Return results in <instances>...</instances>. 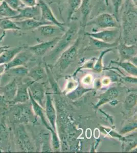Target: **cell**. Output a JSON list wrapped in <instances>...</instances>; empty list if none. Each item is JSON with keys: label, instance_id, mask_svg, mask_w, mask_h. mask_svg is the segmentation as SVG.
<instances>
[{"label": "cell", "instance_id": "1", "mask_svg": "<svg viewBox=\"0 0 137 153\" xmlns=\"http://www.w3.org/2000/svg\"><path fill=\"white\" fill-rule=\"evenodd\" d=\"M120 29L123 37L130 39V37L137 38V6L132 0H124L122 6Z\"/></svg>", "mask_w": 137, "mask_h": 153}, {"label": "cell", "instance_id": "2", "mask_svg": "<svg viewBox=\"0 0 137 153\" xmlns=\"http://www.w3.org/2000/svg\"><path fill=\"white\" fill-rule=\"evenodd\" d=\"M79 25L76 23H72L70 25L61 36L60 37L54 49L52 51L50 55L51 59H56L58 56L61 55L63 52L71 45L76 39V37L79 29Z\"/></svg>", "mask_w": 137, "mask_h": 153}, {"label": "cell", "instance_id": "3", "mask_svg": "<svg viewBox=\"0 0 137 153\" xmlns=\"http://www.w3.org/2000/svg\"><path fill=\"white\" fill-rule=\"evenodd\" d=\"M89 26H93L92 32H94L108 29L120 28V22L113 14L104 12L88 21L86 27Z\"/></svg>", "mask_w": 137, "mask_h": 153}, {"label": "cell", "instance_id": "4", "mask_svg": "<svg viewBox=\"0 0 137 153\" xmlns=\"http://www.w3.org/2000/svg\"><path fill=\"white\" fill-rule=\"evenodd\" d=\"M84 34L85 36L91 37L107 43L112 44L119 40L121 31L120 28H114L101 30L92 32H86Z\"/></svg>", "mask_w": 137, "mask_h": 153}, {"label": "cell", "instance_id": "5", "mask_svg": "<svg viewBox=\"0 0 137 153\" xmlns=\"http://www.w3.org/2000/svg\"><path fill=\"white\" fill-rule=\"evenodd\" d=\"M14 135L17 148L24 152H33V146L22 124H19L14 129Z\"/></svg>", "mask_w": 137, "mask_h": 153}, {"label": "cell", "instance_id": "6", "mask_svg": "<svg viewBox=\"0 0 137 153\" xmlns=\"http://www.w3.org/2000/svg\"><path fill=\"white\" fill-rule=\"evenodd\" d=\"M38 5L40 8V21L55 25L66 31L67 29L65 28V24L57 19L51 7L45 1L43 0H38Z\"/></svg>", "mask_w": 137, "mask_h": 153}, {"label": "cell", "instance_id": "7", "mask_svg": "<svg viewBox=\"0 0 137 153\" xmlns=\"http://www.w3.org/2000/svg\"><path fill=\"white\" fill-rule=\"evenodd\" d=\"M80 42V38L77 37L71 45L61 53L58 61L61 70H65L66 68L74 60L78 52Z\"/></svg>", "mask_w": 137, "mask_h": 153}, {"label": "cell", "instance_id": "8", "mask_svg": "<svg viewBox=\"0 0 137 153\" xmlns=\"http://www.w3.org/2000/svg\"><path fill=\"white\" fill-rule=\"evenodd\" d=\"M23 104L11 105L13 107L11 108L14 120L19 124L28 123L31 116V110L28 105Z\"/></svg>", "mask_w": 137, "mask_h": 153}, {"label": "cell", "instance_id": "9", "mask_svg": "<svg viewBox=\"0 0 137 153\" xmlns=\"http://www.w3.org/2000/svg\"><path fill=\"white\" fill-rule=\"evenodd\" d=\"M18 11V14L11 19L14 21L30 19H40V11L38 5L34 7H24Z\"/></svg>", "mask_w": 137, "mask_h": 153}, {"label": "cell", "instance_id": "10", "mask_svg": "<svg viewBox=\"0 0 137 153\" xmlns=\"http://www.w3.org/2000/svg\"><path fill=\"white\" fill-rule=\"evenodd\" d=\"M60 36H56L50 40L43 42L40 44L29 47V50L34 55L37 56H43L50 49L55 47L57 42H58Z\"/></svg>", "mask_w": 137, "mask_h": 153}, {"label": "cell", "instance_id": "11", "mask_svg": "<svg viewBox=\"0 0 137 153\" xmlns=\"http://www.w3.org/2000/svg\"><path fill=\"white\" fill-rule=\"evenodd\" d=\"M28 81L26 83L18 84L17 91L16 93V96L14 99L10 102V104L13 105L16 104H23L26 103L30 99L29 94L28 92V86L29 84L32 81Z\"/></svg>", "mask_w": 137, "mask_h": 153}, {"label": "cell", "instance_id": "12", "mask_svg": "<svg viewBox=\"0 0 137 153\" xmlns=\"http://www.w3.org/2000/svg\"><path fill=\"white\" fill-rule=\"evenodd\" d=\"M33 54L29 50L22 51L17 54L15 57L8 63L5 65L6 71L11 68L16 66H24V65L29 61Z\"/></svg>", "mask_w": 137, "mask_h": 153}, {"label": "cell", "instance_id": "13", "mask_svg": "<svg viewBox=\"0 0 137 153\" xmlns=\"http://www.w3.org/2000/svg\"><path fill=\"white\" fill-rule=\"evenodd\" d=\"M94 6V0H82L79 8L81 16V27L85 30L88 19Z\"/></svg>", "mask_w": 137, "mask_h": 153}, {"label": "cell", "instance_id": "14", "mask_svg": "<svg viewBox=\"0 0 137 153\" xmlns=\"http://www.w3.org/2000/svg\"><path fill=\"white\" fill-rule=\"evenodd\" d=\"M28 91L37 103L43 106L45 92L42 84L32 81L28 86Z\"/></svg>", "mask_w": 137, "mask_h": 153}, {"label": "cell", "instance_id": "15", "mask_svg": "<svg viewBox=\"0 0 137 153\" xmlns=\"http://www.w3.org/2000/svg\"><path fill=\"white\" fill-rule=\"evenodd\" d=\"M18 82L16 78L11 80L6 85L0 87V94H2L10 103L14 99L17 91Z\"/></svg>", "mask_w": 137, "mask_h": 153}, {"label": "cell", "instance_id": "16", "mask_svg": "<svg viewBox=\"0 0 137 153\" xmlns=\"http://www.w3.org/2000/svg\"><path fill=\"white\" fill-rule=\"evenodd\" d=\"M89 37V43L88 46L87 47V50H106L107 49H113L115 47H117L118 45V41L115 42L114 43L109 44L101 40H98L95 38L91 37Z\"/></svg>", "mask_w": 137, "mask_h": 153}, {"label": "cell", "instance_id": "17", "mask_svg": "<svg viewBox=\"0 0 137 153\" xmlns=\"http://www.w3.org/2000/svg\"><path fill=\"white\" fill-rule=\"evenodd\" d=\"M38 31L43 36H58L64 33L65 30L53 24H47L38 27Z\"/></svg>", "mask_w": 137, "mask_h": 153}, {"label": "cell", "instance_id": "18", "mask_svg": "<svg viewBox=\"0 0 137 153\" xmlns=\"http://www.w3.org/2000/svg\"><path fill=\"white\" fill-rule=\"evenodd\" d=\"M15 22L21 30L25 31L37 29L38 27L44 25L51 24L50 23L43 22V21H40V19H23L21 21H15Z\"/></svg>", "mask_w": 137, "mask_h": 153}, {"label": "cell", "instance_id": "19", "mask_svg": "<svg viewBox=\"0 0 137 153\" xmlns=\"http://www.w3.org/2000/svg\"><path fill=\"white\" fill-rule=\"evenodd\" d=\"M26 47L24 45L14 48H9L0 56V65H6L10 62L15 56L24 50Z\"/></svg>", "mask_w": 137, "mask_h": 153}, {"label": "cell", "instance_id": "20", "mask_svg": "<svg viewBox=\"0 0 137 153\" xmlns=\"http://www.w3.org/2000/svg\"><path fill=\"white\" fill-rule=\"evenodd\" d=\"M119 45V54L122 58H130L135 56L137 53V46L135 45H127L121 42Z\"/></svg>", "mask_w": 137, "mask_h": 153}, {"label": "cell", "instance_id": "21", "mask_svg": "<svg viewBox=\"0 0 137 153\" xmlns=\"http://www.w3.org/2000/svg\"><path fill=\"white\" fill-rule=\"evenodd\" d=\"M46 115L50 123L52 128L54 131H55L56 113L50 96H47V101L46 103Z\"/></svg>", "mask_w": 137, "mask_h": 153}, {"label": "cell", "instance_id": "22", "mask_svg": "<svg viewBox=\"0 0 137 153\" xmlns=\"http://www.w3.org/2000/svg\"><path fill=\"white\" fill-rule=\"evenodd\" d=\"M29 92V91H28ZM29 94L30 100L31 101V103L32 107L33 108V111L34 112L35 114L37 115V117H40L43 124L47 126V128H48L50 130H52L50 127H49L48 125L47 124L46 120H45V117L44 116V114H43V109L42 108V107L40 106V105L38 103H37L36 101H35L33 99V97H32L31 95L30 94L29 92Z\"/></svg>", "mask_w": 137, "mask_h": 153}, {"label": "cell", "instance_id": "23", "mask_svg": "<svg viewBox=\"0 0 137 153\" xmlns=\"http://www.w3.org/2000/svg\"><path fill=\"white\" fill-rule=\"evenodd\" d=\"M19 11L11 8L5 1L0 3V16L10 19L17 15Z\"/></svg>", "mask_w": 137, "mask_h": 153}, {"label": "cell", "instance_id": "24", "mask_svg": "<svg viewBox=\"0 0 137 153\" xmlns=\"http://www.w3.org/2000/svg\"><path fill=\"white\" fill-rule=\"evenodd\" d=\"M118 95V91L115 88H112L108 89V91L100 96V100L97 104V107H99L101 105L112 101L116 98Z\"/></svg>", "mask_w": 137, "mask_h": 153}, {"label": "cell", "instance_id": "25", "mask_svg": "<svg viewBox=\"0 0 137 153\" xmlns=\"http://www.w3.org/2000/svg\"><path fill=\"white\" fill-rule=\"evenodd\" d=\"M29 70L28 68L24 66H19L11 68L6 70L5 73L9 76H13L15 78L24 76L28 75Z\"/></svg>", "mask_w": 137, "mask_h": 153}, {"label": "cell", "instance_id": "26", "mask_svg": "<svg viewBox=\"0 0 137 153\" xmlns=\"http://www.w3.org/2000/svg\"><path fill=\"white\" fill-rule=\"evenodd\" d=\"M82 0H67L68 4V21L70 22L75 13L79 9Z\"/></svg>", "mask_w": 137, "mask_h": 153}, {"label": "cell", "instance_id": "27", "mask_svg": "<svg viewBox=\"0 0 137 153\" xmlns=\"http://www.w3.org/2000/svg\"><path fill=\"white\" fill-rule=\"evenodd\" d=\"M32 80L37 82L45 77L46 73L43 68L40 66H36L29 70L28 75Z\"/></svg>", "mask_w": 137, "mask_h": 153}, {"label": "cell", "instance_id": "28", "mask_svg": "<svg viewBox=\"0 0 137 153\" xmlns=\"http://www.w3.org/2000/svg\"><path fill=\"white\" fill-rule=\"evenodd\" d=\"M0 28L4 30H21L15 21L9 18L0 19Z\"/></svg>", "mask_w": 137, "mask_h": 153}, {"label": "cell", "instance_id": "29", "mask_svg": "<svg viewBox=\"0 0 137 153\" xmlns=\"http://www.w3.org/2000/svg\"><path fill=\"white\" fill-rule=\"evenodd\" d=\"M111 1L113 7V15L120 22V12L124 0H109Z\"/></svg>", "mask_w": 137, "mask_h": 153}, {"label": "cell", "instance_id": "30", "mask_svg": "<svg viewBox=\"0 0 137 153\" xmlns=\"http://www.w3.org/2000/svg\"><path fill=\"white\" fill-rule=\"evenodd\" d=\"M119 65L124 68L127 72H128L131 75L137 76V68L131 63L129 62H124L119 63Z\"/></svg>", "mask_w": 137, "mask_h": 153}, {"label": "cell", "instance_id": "31", "mask_svg": "<svg viewBox=\"0 0 137 153\" xmlns=\"http://www.w3.org/2000/svg\"><path fill=\"white\" fill-rule=\"evenodd\" d=\"M113 49H107L106 50H103V51L101 53L100 55L99 56V59L97 60V62L95 65V70H96L97 71H100L102 69L103 57L107 53L111 51Z\"/></svg>", "mask_w": 137, "mask_h": 153}, {"label": "cell", "instance_id": "32", "mask_svg": "<svg viewBox=\"0 0 137 153\" xmlns=\"http://www.w3.org/2000/svg\"><path fill=\"white\" fill-rule=\"evenodd\" d=\"M10 7L14 10H19L24 7L20 0H4Z\"/></svg>", "mask_w": 137, "mask_h": 153}, {"label": "cell", "instance_id": "33", "mask_svg": "<svg viewBox=\"0 0 137 153\" xmlns=\"http://www.w3.org/2000/svg\"><path fill=\"white\" fill-rule=\"evenodd\" d=\"M137 101V96L135 94H130L127 97L125 103L128 108H132L136 104Z\"/></svg>", "mask_w": 137, "mask_h": 153}, {"label": "cell", "instance_id": "34", "mask_svg": "<svg viewBox=\"0 0 137 153\" xmlns=\"http://www.w3.org/2000/svg\"><path fill=\"white\" fill-rule=\"evenodd\" d=\"M24 7H34L38 5V0H20Z\"/></svg>", "mask_w": 137, "mask_h": 153}, {"label": "cell", "instance_id": "35", "mask_svg": "<svg viewBox=\"0 0 137 153\" xmlns=\"http://www.w3.org/2000/svg\"><path fill=\"white\" fill-rule=\"evenodd\" d=\"M52 134V142L54 148L57 149L59 148V141L58 138L54 130L51 131Z\"/></svg>", "mask_w": 137, "mask_h": 153}, {"label": "cell", "instance_id": "36", "mask_svg": "<svg viewBox=\"0 0 137 153\" xmlns=\"http://www.w3.org/2000/svg\"><path fill=\"white\" fill-rule=\"evenodd\" d=\"M10 105V102L6 99L2 94H0V108H4L7 107Z\"/></svg>", "mask_w": 137, "mask_h": 153}, {"label": "cell", "instance_id": "37", "mask_svg": "<svg viewBox=\"0 0 137 153\" xmlns=\"http://www.w3.org/2000/svg\"><path fill=\"white\" fill-rule=\"evenodd\" d=\"M136 128H137V123H134L133 124H129V125L127 126L124 127L121 131V132L122 133H124L128 132H130V131L133 130Z\"/></svg>", "mask_w": 137, "mask_h": 153}, {"label": "cell", "instance_id": "38", "mask_svg": "<svg viewBox=\"0 0 137 153\" xmlns=\"http://www.w3.org/2000/svg\"><path fill=\"white\" fill-rule=\"evenodd\" d=\"M10 47L9 45H4V46H0V56L6 50L9 49Z\"/></svg>", "mask_w": 137, "mask_h": 153}, {"label": "cell", "instance_id": "39", "mask_svg": "<svg viewBox=\"0 0 137 153\" xmlns=\"http://www.w3.org/2000/svg\"><path fill=\"white\" fill-rule=\"evenodd\" d=\"M104 1L105 3H106V5H109V0H104Z\"/></svg>", "mask_w": 137, "mask_h": 153}, {"label": "cell", "instance_id": "40", "mask_svg": "<svg viewBox=\"0 0 137 153\" xmlns=\"http://www.w3.org/2000/svg\"><path fill=\"white\" fill-rule=\"evenodd\" d=\"M4 1V0H0V3H1V2H3Z\"/></svg>", "mask_w": 137, "mask_h": 153}, {"label": "cell", "instance_id": "41", "mask_svg": "<svg viewBox=\"0 0 137 153\" xmlns=\"http://www.w3.org/2000/svg\"><path fill=\"white\" fill-rule=\"evenodd\" d=\"M0 150H2V148L0 146Z\"/></svg>", "mask_w": 137, "mask_h": 153}, {"label": "cell", "instance_id": "42", "mask_svg": "<svg viewBox=\"0 0 137 153\" xmlns=\"http://www.w3.org/2000/svg\"><path fill=\"white\" fill-rule=\"evenodd\" d=\"M2 109H3V108H0V111H1V110Z\"/></svg>", "mask_w": 137, "mask_h": 153}, {"label": "cell", "instance_id": "43", "mask_svg": "<svg viewBox=\"0 0 137 153\" xmlns=\"http://www.w3.org/2000/svg\"><path fill=\"white\" fill-rule=\"evenodd\" d=\"M1 75H0V79H1Z\"/></svg>", "mask_w": 137, "mask_h": 153}]
</instances>
